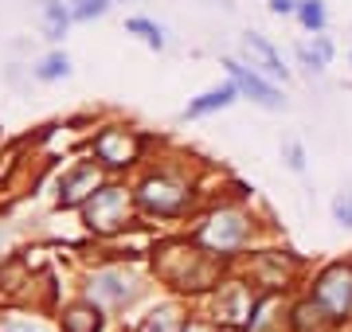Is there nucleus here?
<instances>
[{
  "label": "nucleus",
  "mask_w": 352,
  "mask_h": 332,
  "mask_svg": "<svg viewBox=\"0 0 352 332\" xmlns=\"http://www.w3.org/2000/svg\"><path fill=\"white\" fill-rule=\"evenodd\" d=\"M153 270L176 294H204V289L219 285V258L208 254L196 239L161 243L153 250Z\"/></svg>",
  "instance_id": "1"
},
{
  "label": "nucleus",
  "mask_w": 352,
  "mask_h": 332,
  "mask_svg": "<svg viewBox=\"0 0 352 332\" xmlns=\"http://www.w3.org/2000/svg\"><path fill=\"white\" fill-rule=\"evenodd\" d=\"M251 235H254V219L235 204H223V207H215V211H208L196 223V230H192V239L215 258L239 254L243 246L251 243Z\"/></svg>",
  "instance_id": "2"
},
{
  "label": "nucleus",
  "mask_w": 352,
  "mask_h": 332,
  "mask_svg": "<svg viewBox=\"0 0 352 332\" xmlns=\"http://www.w3.org/2000/svg\"><path fill=\"white\" fill-rule=\"evenodd\" d=\"M133 200L138 195L126 192L122 184H102L98 192L82 204V223L90 235H118L133 223Z\"/></svg>",
  "instance_id": "3"
},
{
  "label": "nucleus",
  "mask_w": 352,
  "mask_h": 332,
  "mask_svg": "<svg viewBox=\"0 0 352 332\" xmlns=\"http://www.w3.org/2000/svg\"><path fill=\"white\" fill-rule=\"evenodd\" d=\"M133 195H138V204L145 211H153V215H161V219H176L192 207V184L173 176V172H153V176H145Z\"/></svg>",
  "instance_id": "4"
},
{
  "label": "nucleus",
  "mask_w": 352,
  "mask_h": 332,
  "mask_svg": "<svg viewBox=\"0 0 352 332\" xmlns=\"http://www.w3.org/2000/svg\"><path fill=\"white\" fill-rule=\"evenodd\" d=\"M314 301L333 320L352 317V266H325L314 281Z\"/></svg>",
  "instance_id": "5"
},
{
  "label": "nucleus",
  "mask_w": 352,
  "mask_h": 332,
  "mask_svg": "<svg viewBox=\"0 0 352 332\" xmlns=\"http://www.w3.org/2000/svg\"><path fill=\"white\" fill-rule=\"evenodd\" d=\"M90 149H94V161L102 168H129L141 153V141L122 126H106L94 133V145Z\"/></svg>",
  "instance_id": "6"
},
{
  "label": "nucleus",
  "mask_w": 352,
  "mask_h": 332,
  "mask_svg": "<svg viewBox=\"0 0 352 332\" xmlns=\"http://www.w3.org/2000/svg\"><path fill=\"white\" fill-rule=\"evenodd\" d=\"M223 71H227V78L239 86V98H251V102L263 106V110H286V98H282V94L266 82V75H258L251 63L223 59Z\"/></svg>",
  "instance_id": "7"
},
{
  "label": "nucleus",
  "mask_w": 352,
  "mask_h": 332,
  "mask_svg": "<svg viewBox=\"0 0 352 332\" xmlns=\"http://www.w3.org/2000/svg\"><path fill=\"white\" fill-rule=\"evenodd\" d=\"M138 297V278L133 274H126V270H98V274H90L87 281V301H94V305H129Z\"/></svg>",
  "instance_id": "8"
},
{
  "label": "nucleus",
  "mask_w": 352,
  "mask_h": 332,
  "mask_svg": "<svg viewBox=\"0 0 352 332\" xmlns=\"http://www.w3.org/2000/svg\"><path fill=\"white\" fill-rule=\"evenodd\" d=\"M102 188V168L90 165V161H82V165L67 168L63 180H59V207H82L90 200V195Z\"/></svg>",
  "instance_id": "9"
},
{
  "label": "nucleus",
  "mask_w": 352,
  "mask_h": 332,
  "mask_svg": "<svg viewBox=\"0 0 352 332\" xmlns=\"http://www.w3.org/2000/svg\"><path fill=\"white\" fill-rule=\"evenodd\" d=\"M251 313L254 297L247 285H239V281L215 285V324H243V320H251Z\"/></svg>",
  "instance_id": "10"
},
{
  "label": "nucleus",
  "mask_w": 352,
  "mask_h": 332,
  "mask_svg": "<svg viewBox=\"0 0 352 332\" xmlns=\"http://www.w3.org/2000/svg\"><path fill=\"white\" fill-rule=\"evenodd\" d=\"M243 59L266 78H282V82L289 78V67L282 63V55L274 51V43L266 36H258V32H247V36H243Z\"/></svg>",
  "instance_id": "11"
},
{
  "label": "nucleus",
  "mask_w": 352,
  "mask_h": 332,
  "mask_svg": "<svg viewBox=\"0 0 352 332\" xmlns=\"http://www.w3.org/2000/svg\"><path fill=\"white\" fill-rule=\"evenodd\" d=\"M235 98H239V86H235V82H223V86L204 90L200 98H192L180 117H184V121H196V117H208V114H215V110H227Z\"/></svg>",
  "instance_id": "12"
},
{
  "label": "nucleus",
  "mask_w": 352,
  "mask_h": 332,
  "mask_svg": "<svg viewBox=\"0 0 352 332\" xmlns=\"http://www.w3.org/2000/svg\"><path fill=\"white\" fill-rule=\"evenodd\" d=\"M39 16H43V39H51V43H59L75 24L71 4H63V0H39Z\"/></svg>",
  "instance_id": "13"
},
{
  "label": "nucleus",
  "mask_w": 352,
  "mask_h": 332,
  "mask_svg": "<svg viewBox=\"0 0 352 332\" xmlns=\"http://www.w3.org/2000/svg\"><path fill=\"white\" fill-rule=\"evenodd\" d=\"M63 332H102V309L94 301H75L63 309Z\"/></svg>",
  "instance_id": "14"
},
{
  "label": "nucleus",
  "mask_w": 352,
  "mask_h": 332,
  "mask_svg": "<svg viewBox=\"0 0 352 332\" xmlns=\"http://www.w3.org/2000/svg\"><path fill=\"white\" fill-rule=\"evenodd\" d=\"M329 324H337V320L329 317L314 297L302 301V305H294V313H289V329H294V332H325Z\"/></svg>",
  "instance_id": "15"
},
{
  "label": "nucleus",
  "mask_w": 352,
  "mask_h": 332,
  "mask_svg": "<svg viewBox=\"0 0 352 332\" xmlns=\"http://www.w3.org/2000/svg\"><path fill=\"white\" fill-rule=\"evenodd\" d=\"M126 32H129V36H138L145 47H153V51H164V47H168L164 27L153 24V20H145V16H129V20H126Z\"/></svg>",
  "instance_id": "16"
},
{
  "label": "nucleus",
  "mask_w": 352,
  "mask_h": 332,
  "mask_svg": "<svg viewBox=\"0 0 352 332\" xmlns=\"http://www.w3.org/2000/svg\"><path fill=\"white\" fill-rule=\"evenodd\" d=\"M184 329V317H180V309L176 305H157L149 317L141 320L138 332H180Z\"/></svg>",
  "instance_id": "17"
},
{
  "label": "nucleus",
  "mask_w": 352,
  "mask_h": 332,
  "mask_svg": "<svg viewBox=\"0 0 352 332\" xmlns=\"http://www.w3.org/2000/svg\"><path fill=\"white\" fill-rule=\"evenodd\" d=\"M32 75H36L39 82H59V78L71 75V59H67V51H51L32 67Z\"/></svg>",
  "instance_id": "18"
},
{
  "label": "nucleus",
  "mask_w": 352,
  "mask_h": 332,
  "mask_svg": "<svg viewBox=\"0 0 352 332\" xmlns=\"http://www.w3.org/2000/svg\"><path fill=\"white\" fill-rule=\"evenodd\" d=\"M298 20H302V27L305 32H325V24H329V12H325V0H302L298 4Z\"/></svg>",
  "instance_id": "19"
},
{
  "label": "nucleus",
  "mask_w": 352,
  "mask_h": 332,
  "mask_svg": "<svg viewBox=\"0 0 352 332\" xmlns=\"http://www.w3.org/2000/svg\"><path fill=\"white\" fill-rule=\"evenodd\" d=\"M110 4L113 0H71V16H75L78 24H90V20L110 12Z\"/></svg>",
  "instance_id": "20"
},
{
  "label": "nucleus",
  "mask_w": 352,
  "mask_h": 332,
  "mask_svg": "<svg viewBox=\"0 0 352 332\" xmlns=\"http://www.w3.org/2000/svg\"><path fill=\"white\" fill-rule=\"evenodd\" d=\"M333 219H337L340 227H352V192H344V195L333 200Z\"/></svg>",
  "instance_id": "21"
},
{
  "label": "nucleus",
  "mask_w": 352,
  "mask_h": 332,
  "mask_svg": "<svg viewBox=\"0 0 352 332\" xmlns=\"http://www.w3.org/2000/svg\"><path fill=\"white\" fill-rule=\"evenodd\" d=\"M282 153H286V165L294 168V172H305V149L298 145V141H286Z\"/></svg>",
  "instance_id": "22"
},
{
  "label": "nucleus",
  "mask_w": 352,
  "mask_h": 332,
  "mask_svg": "<svg viewBox=\"0 0 352 332\" xmlns=\"http://www.w3.org/2000/svg\"><path fill=\"white\" fill-rule=\"evenodd\" d=\"M314 55L321 59V63H329V59H333V43H329V39L321 36V32L314 36Z\"/></svg>",
  "instance_id": "23"
},
{
  "label": "nucleus",
  "mask_w": 352,
  "mask_h": 332,
  "mask_svg": "<svg viewBox=\"0 0 352 332\" xmlns=\"http://www.w3.org/2000/svg\"><path fill=\"white\" fill-rule=\"evenodd\" d=\"M298 59H302V67H305V71H314V75H317V71H325V63H321L309 47H298Z\"/></svg>",
  "instance_id": "24"
},
{
  "label": "nucleus",
  "mask_w": 352,
  "mask_h": 332,
  "mask_svg": "<svg viewBox=\"0 0 352 332\" xmlns=\"http://www.w3.org/2000/svg\"><path fill=\"white\" fill-rule=\"evenodd\" d=\"M298 4H302V0H270V12L274 16H298Z\"/></svg>",
  "instance_id": "25"
},
{
  "label": "nucleus",
  "mask_w": 352,
  "mask_h": 332,
  "mask_svg": "<svg viewBox=\"0 0 352 332\" xmlns=\"http://www.w3.org/2000/svg\"><path fill=\"white\" fill-rule=\"evenodd\" d=\"M180 332H219L215 324H208V320H184V329Z\"/></svg>",
  "instance_id": "26"
},
{
  "label": "nucleus",
  "mask_w": 352,
  "mask_h": 332,
  "mask_svg": "<svg viewBox=\"0 0 352 332\" xmlns=\"http://www.w3.org/2000/svg\"><path fill=\"white\" fill-rule=\"evenodd\" d=\"M4 332H43V329H36V324H24V320H12Z\"/></svg>",
  "instance_id": "27"
},
{
  "label": "nucleus",
  "mask_w": 352,
  "mask_h": 332,
  "mask_svg": "<svg viewBox=\"0 0 352 332\" xmlns=\"http://www.w3.org/2000/svg\"><path fill=\"white\" fill-rule=\"evenodd\" d=\"M113 4H126V0H113Z\"/></svg>",
  "instance_id": "28"
}]
</instances>
